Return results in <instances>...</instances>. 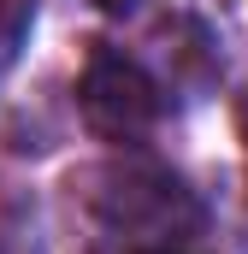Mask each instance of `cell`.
I'll return each instance as SVG.
<instances>
[{
	"instance_id": "6da1fadb",
	"label": "cell",
	"mask_w": 248,
	"mask_h": 254,
	"mask_svg": "<svg viewBox=\"0 0 248 254\" xmlns=\"http://www.w3.org/2000/svg\"><path fill=\"white\" fill-rule=\"evenodd\" d=\"M77 107L95 136L142 142L160 119V83L142 71V60H130L119 48H95L83 65V83H77Z\"/></svg>"
},
{
	"instance_id": "3957f363",
	"label": "cell",
	"mask_w": 248,
	"mask_h": 254,
	"mask_svg": "<svg viewBox=\"0 0 248 254\" xmlns=\"http://www.w3.org/2000/svg\"><path fill=\"white\" fill-rule=\"evenodd\" d=\"M243 130H248V101H243Z\"/></svg>"
},
{
	"instance_id": "277c9868",
	"label": "cell",
	"mask_w": 248,
	"mask_h": 254,
	"mask_svg": "<svg viewBox=\"0 0 248 254\" xmlns=\"http://www.w3.org/2000/svg\"><path fill=\"white\" fill-rule=\"evenodd\" d=\"M154 254H172V249H154Z\"/></svg>"
},
{
	"instance_id": "7a4b0ae2",
	"label": "cell",
	"mask_w": 248,
	"mask_h": 254,
	"mask_svg": "<svg viewBox=\"0 0 248 254\" xmlns=\"http://www.w3.org/2000/svg\"><path fill=\"white\" fill-rule=\"evenodd\" d=\"M95 6H101V12H130L136 0H95Z\"/></svg>"
}]
</instances>
